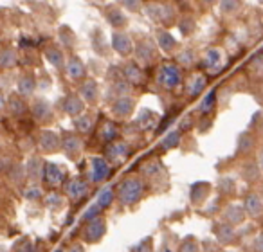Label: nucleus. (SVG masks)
Wrapping results in <instances>:
<instances>
[{
    "instance_id": "f257e3e1",
    "label": "nucleus",
    "mask_w": 263,
    "mask_h": 252,
    "mask_svg": "<svg viewBox=\"0 0 263 252\" xmlns=\"http://www.w3.org/2000/svg\"><path fill=\"white\" fill-rule=\"evenodd\" d=\"M116 197L123 207H134L144 197V182L137 177H128L119 184Z\"/></svg>"
},
{
    "instance_id": "f03ea898",
    "label": "nucleus",
    "mask_w": 263,
    "mask_h": 252,
    "mask_svg": "<svg viewBox=\"0 0 263 252\" xmlns=\"http://www.w3.org/2000/svg\"><path fill=\"white\" fill-rule=\"evenodd\" d=\"M157 83L164 90H175V88H179L182 85V70H180V67L173 62H164L159 67Z\"/></svg>"
},
{
    "instance_id": "7ed1b4c3",
    "label": "nucleus",
    "mask_w": 263,
    "mask_h": 252,
    "mask_svg": "<svg viewBox=\"0 0 263 252\" xmlns=\"http://www.w3.org/2000/svg\"><path fill=\"white\" fill-rule=\"evenodd\" d=\"M213 236H215L216 243L222 247H233L240 241V234H238L236 227L223 222V220L213 223Z\"/></svg>"
},
{
    "instance_id": "20e7f679",
    "label": "nucleus",
    "mask_w": 263,
    "mask_h": 252,
    "mask_svg": "<svg viewBox=\"0 0 263 252\" xmlns=\"http://www.w3.org/2000/svg\"><path fill=\"white\" fill-rule=\"evenodd\" d=\"M105 234H106V220L103 218V216H98V218L85 223L81 238H83L85 243L96 245L105 238Z\"/></svg>"
},
{
    "instance_id": "39448f33",
    "label": "nucleus",
    "mask_w": 263,
    "mask_h": 252,
    "mask_svg": "<svg viewBox=\"0 0 263 252\" xmlns=\"http://www.w3.org/2000/svg\"><path fill=\"white\" fill-rule=\"evenodd\" d=\"M112 173V166L106 159L103 157H92L90 159V173H88V179L92 184H101Z\"/></svg>"
},
{
    "instance_id": "423d86ee",
    "label": "nucleus",
    "mask_w": 263,
    "mask_h": 252,
    "mask_svg": "<svg viewBox=\"0 0 263 252\" xmlns=\"http://www.w3.org/2000/svg\"><path fill=\"white\" fill-rule=\"evenodd\" d=\"M245 215L251 220H259L263 216V197L256 191H249L241 200Z\"/></svg>"
},
{
    "instance_id": "0eeeda50",
    "label": "nucleus",
    "mask_w": 263,
    "mask_h": 252,
    "mask_svg": "<svg viewBox=\"0 0 263 252\" xmlns=\"http://www.w3.org/2000/svg\"><path fill=\"white\" fill-rule=\"evenodd\" d=\"M88 191H90V186H88L87 180H83L81 177H72L65 186L67 198H69L70 202H74V204L83 200V198L88 195Z\"/></svg>"
},
{
    "instance_id": "6e6552de",
    "label": "nucleus",
    "mask_w": 263,
    "mask_h": 252,
    "mask_svg": "<svg viewBox=\"0 0 263 252\" xmlns=\"http://www.w3.org/2000/svg\"><path fill=\"white\" fill-rule=\"evenodd\" d=\"M222 220L231 223V225L238 227V225H241V223H245V220H249V218H247V215H245L243 205L231 202V204H227L226 207L222 209Z\"/></svg>"
},
{
    "instance_id": "1a4fd4ad",
    "label": "nucleus",
    "mask_w": 263,
    "mask_h": 252,
    "mask_svg": "<svg viewBox=\"0 0 263 252\" xmlns=\"http://www.w3.org/2000/svg\"><path fill=\"white\" fill-rule=\"evenodd\" d=\"M134 108H136V99L130 98V95H124V98L114 99L112 106H110V112L117 119H128L134 113Z\"/></svg>"
},
{
    "instance_id": "9d476101",
    "label": "nucleus",
    "mask_w": 263,
    "mask_h": 252,
    "mask_svg": "<svg viewBox=\"0 0 263 252\" xmlns=\"http://www.w3.org/2000/svg\"><path fill=\"white\" fill-rule=\"evenodd\" d=\"M60 146H62V141H60L58 133L52 130H42L38 135V148L42 153H54Z\"/></svg>"
},
{
    "instance_id": "9b49d317",
    "label": "nucleus",
    "mask_w": 263,
    "mask_h": 252,
    "mask_svg": "<svg viewBox=\"0 0 263 252\" xmlns=\"http://www.w3.org/2000/svg\"><path fill=\"white\" fill-rule=\"evenodd\" d=\"M256 146H258V139H256L254 132L245 130V132H241L240 135H238V141H236V153L238 155L247 157V155H251L252 151L256 150Z\"/></svg>"
},
{
    "instance_id": "f8f14e48",
    "label": "nucleus",
    "mask_w": 263,
    "mask_h": 252,
    "mask_svg": "<svg viewBox=\"0 0 263 252\" xmlns=\"http://www.w3.org/2000/svg\"><path fill=\"white\" fill-rule=\"evenodd\" d=\"M65 173H63L62 166L54 164V162H45L44 164V182L51 187H58L63 184Z\"/></svg>"
},
{
    "instance_id": "ddd939ff",
    "label": "nucleus",
    "mask_w": 263,
    "mask_h": 252,
    "mask_svg": "<svg viewBox=\"0 0 263 252\" xmlns=\"http://www.w3.org/2000/svg\"><path fill=\"white\" fill-rule=\"evenodd\" d=\"M62 148L67 153V157L76 159V157H80L81 151H83V141H81V137H78L76 133L67 132V133H63Z\"/></svg>"
},
{
    "instance_id": "4468645a",
    "label": "nucleus",
    "mask_w": 263,
    "mask_h": 252,
    "mask_svg": "<svg viewBox=\"0 0 263 252\" xmlns=\"http://www.w3.org/2000/svg\"><path fill=\"white\" fill-rule=\"evenodd\" d=\"M130 155V146H128L124 141H114L106 146V157H108V162L110 164H117V162H123L124 159Z\"/></svg>"
},
{
    "instance_id": "2eb2a0df",
    "label": "nucleus",
    "mask_w": 263,
    "mask_h": 252,
    "mask_svg": "<svg viewBox=\"0 0 263 252\" xmlns=\"http://www.w3.org/2000/svg\"><path fill=\"white\" fill-rule=\"evenodd\" d=\"M211 189H213V186L209 182H195L193 186H191V189H190L191 204H193L195 207H200V205H204V202L208 200L209 195H211Z\"/></svg>"
},
{
    "instance_id": "dca6fc26",
    "label": "nucleus",
    "mask_w": 263,
    "mask_h": 252,
    "mask_svg": "<svg viewBox=\"0 0 263 252\" xmlns=\"http://www.w3.org/2000/svg\"><path fill=\"white\" fill-rule=\"evenodd\" d=\"M123 70V77L130 85H143L144 83V72L137 62H126L121 67Z\"/></svg>"
},
{
    "instance_id": "f3484780",
    "label": "nucleus",
    "mask_w": 263,
    "mask_h": 252,
    "mask_svg": "<svg viewBox=\"0 0 263 252\" xmlns=\"http://www.w3.org/2000/svg\"><path fill=\"white\" fill-rule=\"evenodd\" d=\"M85 72H87V69H85V63L81 62L78 56H70V58L65 62V76L69 77L70 81L83 80Z\"/></svg>"
},
{
    "instance_id": "a211bd4d",
    "label": "nucleus",
    "mask_w": 263,
    "mask_h": 252,
    "mask_svg": "<svg viewBox=\"0 0 263 252\" xmlns=\"http://www.w3.org/2000/svg\"><path fill=\"white\" fill-rule=\"evenodd\" d=\"M222 63H223V54L220 49L211 47L205 51L204 54V67L209 70L211 74H216L220 69H222Z\"/></svg>"
},
{
    "instance_id": "6ab92c4d",
    "label": "nucleus",
    "mask_w": 263,
    "mask_h": 252,
    "mask_svg": "<svg viewBox=\"0 0 263 252\" xmlns=\"http://www.w3.org/2000/svg\"><path fill=\"white\" fill-rule=\"evenodd\" d=\"M78 94H80V98L83 99L85 103H88V105H94V103H98V99H99L98 83H96L94 80H85L83 83L80 85V90H78Z\"/></svg>"
},
{
    "instance_id": "aec40b11",
    "label": "nucleus",
    "mask_w": 263,
    "mask_h": 252,
    "mask_svg": "<svg viewBox=\"0 0 263 252\" xmlns=\"http://www.w3.org/2000/svg\"><path fill=\"white\" fill-rule=\"evenodd\" d=\"M112 47L119 56H128L134 52V44H132L130 36L124 33H114L112 34Z\"/></svg>"
},
{
    "instance_id": "412c9836",
    "label": "nucleus",
    "mask_w": 263,
    "mask_h": 252,
    "mask_svg": "<svg viewBox=\"0 0 263 252\" xmlns=\"http://www.w3.org/2000/svg\"><path fill=\"white\" fill-rule=\"evenodd\" d=\"M24 171H26V179H29L34 184L44 179V164L38 157H31L24 166Z\"/></svg>"
},
{
    "instance_id": "4be33fe9",
    "label": "nucleus",
    "mask_w": 263,
    "mask_h": 252,
    "mask_svg": "<svg viewBox=\"0 0 263 252\" xmlns=\"http://www.w3.org/2000/svg\"><path fill=\"white\" fill-rule=\"evenodd\" d=\"M63 110H65V113H67V115H70V117L81 115V113H83V110H85L83 99H81L80 95H76V94H69L65 99H63Z\"/></svg>"
},
{
    "instance_id": "5701e85b",
    "label": "nucleus",
    "mask_w": 263,
    "mask_h": 252,
    "mask_svg": "<svg viewBox=\"0 0 263 252\" xmlns=\"http://www.w3.org/2000/svg\"><path fill=\"white\" fill-rule=\"evenodd\" d=\"M136 58L137 63H143V65H150L155 60V47L150 44V42H141L136 47Z\"/></svg>"
},
{
    "instance_id": "b1692460",
    "label": "nucleus",
    "mask_w": 263,
    "mask_h": 252,
    "mask_svg": "<svg viewBox=\"0 0 263 252\" xmlns=\"http://www.w3.org/2000/svg\"><path fill=\"white\" fill-rule=\"evenodd\" d=\"M31 112H33L34 119L40 121V123H45V121H49L52 117V108L45 99H36L33 103V106H31Z\"/></svg>"
},
{
    "instance_id": "393cba45",
    "label": "nucleus",
    "mask_w": 263,
    "mask_h": 252,
    "mask_svg": "<svg viewBox=\"0 0 263 252\" xmlns=\"http://www.w3.org/2000/svg\"><path fill=\"white\" fill-rule=\"evenodd\" d=\"M141 173H143V177H146L148 180H152V182H157V180L164 179L166 169H164V166H162V162L154 161V162L144 164L143 169H141Z\"/></svg>"
},
{
    "instance_id": "a878e982",
    "label": "nucleus",
    "mask_w": 263,
    "mask_h": 252,
    "mask_svg": "<svg viewBox=\"0 0 263 252\" xmlns=\"http://www.w3.org/2000/svg\"><path fill=\"white\" fill-rule=\"evenodd\" d=\"M205 85H208V80H205L204 74H195V76H191L186 83L187 95H190V98H198V95L205 90Z\"/></svg>"
},
{
    "instance_id": "bb28decb",
    "label": "nucleus",
    "mask_w": 263,
    "mask_h": 252,
    "mask_svg": "<svg viewBox=\"0 0 263 252\" xmlns=\"http://www.w3.org/2000/svg\"><path fill=\"white\" fill-rule=\"evenodd\" d=\"M216 189H218V193L222 195V197L233 198V197H236V193H238V184L233 177H222V179L218 180V184H216Z\"/></svg>"
},
{
    "instance_id": "cd10ccee",
    "label": "nucleus",
    "mask_w": 263,
    "mask_h": 252,
    "mask_svg": "<svg viewBox=\"0 0 263 252\" xmlns=\"http://www.w3.org/2000/svg\"><path fill=\"white\" fill-rule=\"evenodd\" d=\"M148 13H150L152 18L159 20V22L162 24H168L170 20L173 18V9L170 8V6H148Z\"/></svg>"
},
{
    "instance_id": "c85d7f7f",
    "label": "nucleus",
    "mask_w": 263,
    "mask_h": 252,
    "mask_svg": "<svg viewBox=\"0 0 263 252\" xmlns=\"http://www.w3.org/2000/svg\"><path fill=\"white\" fill-rule=\"evenodd\" d=\"M261 175H263V171H261V168H259L258 161H256V162L254 161L247 162V164L241 168V177H243V180H245V182H249V184L258 182Z\"/></svg>"
},
{
    "instance_id": "c756f323",
    "label": "nucleus",
    "mask_w": 263,
    "mask_h": 252,
    "mask_svg": "<svg viewBox=\"0 0 263 252\" xmlns=\"http://www.w3.org/2000/svg\"><path fill=\"white\" fill-rule=\"evenodd\" d=\"M18 95H22V98H31V95L34 94V90H36V80H34L31 74H26V76H22L18 80Z\"/></svg>"
},
{
    "instance_id": "7c9ffc66",
    "label": "nucleus",
    "mask_w": 263,
    "mask_h": 252,
    "mask_svg": "<svg viewBox=\"0 0 263 252\" xmlns=\"http://www.w3.org/2000/svg\"><path fill=\"white\" fill-rule=\"evenodd\" d=\"M99 137L108 144L114 143V141H117L119 130H117L116 123H114V121H105V123L101 124V128H99Z\"/></svg>"
},
{
    "instance_id": "2f4dec72",
    "label": "nucleus",
    "mask_w": 263,
    "mask_h": 252,
    "mask_svg": "<svg viewBox=\"0 0 263 252\" xmlns=\"http://www.w3.org/2000/svg\"><path fill=\"white\" fill-rule=\"evenodd\" d=\"M6 108L9 110V113H11L13 117H20L27 112V105L22 95H11V98L8 99V106H6Z\"/></svg>"
},
{
    "instance_id": "473e14b6",
    "label": "nucleus",
    "mask_w": 263,
    "mask_h": 252,
    "mask_svg": "<svg viewBox=\"0 0 263 252\" xmlns=\"http://www.w3.org/2000/svg\"><path fill=\"white\" fill-rule=\"evenodd\" d=\"M155 36H157L159 47H161L164 52H173V51H175L177 40H175V36H173L172 33H168V31H159Z\"/></svg>"
},
{
    "instance_id": "72a5a7b5",
    "label": "nucleus",
    "mask_w": 263,
    "mask_h": 252,
    "mask_svg": "<svg viewBox=\"0 0 263 252\" xmlns=\"http://www.w3.org/2000/svg\"><path fill=\"white\" fill-rule=\"evenodd\" d=\"M114 198H116V191H114V187L112 186H105V187H101V189H99L98 197H96V204H98L101 209H106V207H110V205H112Z\"/></svg>"
},
{
    "instance_id": "f704fd0d",
    "label": "nucleus",
    "mask_w": 263,
    "mask_h": 252,
    "mask_svg": "<svg viewBox=\"0 0 263 252\" xmlns=\"http://www.w3.org/2000/svg\"><path fill=\"white\" fill-rule=\"evenodd\" d=\"M180 139H182V133L180 130H170V132L164 133V137L161 139V148L162 150H173L180 144Z\"/></svg>"
},
{
    "instance_id": "c9c22d12",
    "label": "nucleus",
    "mask_w": 263,
    "mask_h": 252,
    "mask_svg": "<svg viewBox=\"0 0 263 252\" xmlns=\"http://www.w3.org/2000/svg\"><path fill=\"white\" fill-rule=\"evenodd\" d=\"M215 108H216V92L209 90L208 94L200 99V103H198V112H200L202 115H208V113H211Z\"/></svg>"
},
{
    "instance_id": "e433bc0d",
    "label": "nucleus",
    "mask_w": 263,
    "mask_h": 252,
    "mask_svg": "<svg viewBox=\"0 0 263 252\" xmlns=\"http://www.w3.org/2000/svg\"><path fill=\"white\" fill-rule=\"evenodd\" d=\"M241 8V0H220L218 2V9L222 15L226 16H233L240 11Z\"/></svg>"
},
{
    "instance_id": "4c0bfd02",
    "label": "nucleus",
    "mask_w": 263,
    "mask_h": 252,
    "mask_svg": "<svg viewBox=\"0 0 263 252\" xmlns=\"http://www.w3.org/2000/svg\"><path fill=\"white\" fill-rule=\"evenodd\" d=\"M45 58H47L49 63H51L52 67H56V69H63V67H65V58H63V52L60 51V49L49 47L47 51H45Z\"/></svg>"
},
{
    "instance_id": "58836bf2",
    "label": "nucleus",
    "mask_w": 263,
    "mask_h": 252,
    "mask_svg": "<svg viewBox=\"0 0 263 252\" xmlns=\"http://www.w3.org/2000/svg\"><path fill=\"white\" fill-rule=\"evenodd\" d=\"M92 117L90 115H87V113H81V115H78L76 119H74V128L78 130V132H81V133H88L90 132V128H92Z\"/></svg>"
},
{
    "instance_id": "ea45409f",
    "label": "nucleus",
    "mask_w": 263,
    "mask_h": 252,
    "mask_svg": "<svg viewBox=\"0 0 263 252\" xmlns=\"http://www.w3.org/2000/svg\"><path fill=\"white\" fill-rule=\"evenodd\" d=\"M16 65V52L13 49H4L0 51V67L2 69H11Z\"/></svg>"
},
{
    "instance_id": "a19ab883",
    "label": "nucleus",
    "mask_w": 263,
    "mask_h": 252,
    "mask_svg": "<svg viewBox=\"0 0 263 252\" xmlns=\"http://www.w3.org/2000/svg\"><path fill=\"white\" fill-rule=\"evenodd\" d=\"M177 252H202V243L195 236H187L186 240L180 243Z\"/></svg>"
},
{
    "instance_id": "79ce46f5",
    "label": "nucleus",
    "mask_w": 263,
    "mask_h": 252,
    "mask_svg": "<svg viewBox=\"0 0 263 252\" xmlns=\"http://www.w3.org/2000/svg\"><path fill=\"white\" fill-rule=\"evenodd\" d=\"M139 124L143 126L144 130L154 128V126H157V115H155L152 110L144 108L143 112H141V115H139Z\"/></svg>"
},
{
    "instance_id": "37998d69",
    "label": "nucleus",
    "mask_w": 263,
    "mask_h": 252,
    "mask_svg": "<svg viewBox=\"0 0 263 252\" xmlns=\"http://www.w3.org/2000/svg\"><path fill=\"white\" fill-rule=\"evenodd\" d=\"M42 197H44V189L38 184H31L24 189V198L29 202H38L42 200Z\"/></svg>"
},
{
    "instance_id": "c03bdc74",
    "label": "nucleus",
    "mask_w": 263,
    "mask_h": 252,
    "mask_svg": "<svg viewBox=\"0 0 263 252\" xmlns=\"http://www.w3.org/2000/svg\"><path fill=\"white\" fill-rule=\"evenodd\" d=\"M177 62H179V65H182V67H191V65H195V62H197V54H195L191 49H184V51L177 56Z\"/></svg>"
},
{
    "instance_id": "a18cd8bd",
    "label": "nucleus",
    "mask_w": 263,
    "mask_h": 252,
    "mask_svg": "<svg viewBox=\"0 0 263 252\" xmlns=\"http://www.w3.org/2000/svg\"><path fill=\"white\" fill-rule=\"evenodd\" d=\"M45 205H47L49 209H62L63 205H65V198L62 197V195L58 193H49L47 197H45Z\"/></svg>"
},
{
    "instance_id": "49530a36",
    "label": "nucleus",
    "mask_w": 263,
    "mask_h": 252,
    "mask_svg": "<svg viewBox=\"0 0 263 252\" xmlns=\"http://www.w3.org/2000/svg\"><path fill=\"white\" fill-rule=\"evenodd\" d=\"M106 16H108L110 24H112L114 27H121V26H124V24H126V18H124L123 11H121V9H117V8L110 9V11L106 13Z\"/></svg>"
},
{
    "instance_id": "de8ad7c7",
    "label": "nucleus",
    "mask_w": 263,
    "mask_h": 252,
    "mask_svg": "<svg viewBox=\"0 0 263 252\" xmlns=\"http://www.w3.org/2000/svg\"><path fill=\"white\" fill-rule=\"evenodd\" d=\"M11 252H34L31 238H20V240H16L11 248Z\"/></svg>"
},
{
    "instance_id": "09e8293b",
    "label": "nucleus",
    "mask_w": 263,
    "mask_h": 252,
    "mask_svg": "<svg viewBox=\"0 0 263 252\" xmlns=\"http://www.w3.org/2000/svg\"><path fill=\"white\" fill-rule=\"evenodd\" d=\"M101 211H103V209L99 207L98 204L88 205V207L83 211V215H81V220H83L85 223L90 222V220H94V218H98V216H101Z\"/></svg>"
},
{
    "instance_id": "8fccbe9b",
    "label": "nucleus",
    "mask_w": 263,
    "mask_h": 252,
    "mask_svg": "<svg viewBox=\"0 0 263 252\" xmlns=\"http://www.w3.org/2000/svg\"><path fill=\"white\" fill-rule=\"evenodd\" d=\"M132 252H154V240H152V236L141 240L136 247L132 248Z\"/></svg>"
},
{
    "instance_id": "3c124183",
    "label": "nucleus",
    "mask_w": 263,
    "mask_h": 252,
    "mask_svg": "<svg viewBox=\"0 0 263 252\" xmlns=\"http://www.w3.org/2000/svg\"><path fill=\"white\" fill-rule=\"evenodd\" d=\"M252 248L254 252H263V229H259L252 238Z\"/></svg>"
},
{
    "instance_id": "603ef678",
    "label": "nucleus",
    "mask_w": 263,
    "mask_h": 252,
    "mask_svg": "<svg viewBox=\"0 0 263 252\" xmlns=\"http://www.w3.org/2000/svg\"><path fill=\"white\" fill-rule=\"evenodd\" d=\"M121 2L128 11H139L141 9V0H121Z\"/></svg>"
},
{
    "instance_id": "864d4df0",
    "label": "nucleus",
    "mask_w": 263,
    "mask_h": 252,
    "mask_svg": "<svg viewBox=\"0 0 263 252\" xmlns=\"http://www.w3.org/2000/svg\"><path fill=\"white\" fill-rule=\"evenodd\" d=\"M67 252H87V250H85V247L81 243H74V245H70V248Z\"/></svg>"
},
{
    "instance_id": "5fc2aeb1",
    "label": "nucleus",
    "mask_w": 263,
    "mask_h": 252,
    "mask_svg": "<svg viewBox=\"0 0 263 252\" xmlns=\"http://www.w3.org/2000/svg\"><path fill=\"white\" fill-rule=\"evenodd\" d=\"M6 106H8V99L4 98V94H2V92H0V112H2Z\"/></svg>"
},
{
    "instance_id": "6e6d98bb",
    "label": "nucleus",
    "mask_w": 263,
    "mask_h": 252,
    "mask_svg": "<svg viewBox=\"0 0 263 252\" xmlns=\"http://www.w3.org/2000/svg\"><path fill=\"white\" fill-rule=\"evenodd\" d=\"M258 164H259V168H261V171H263V148L259 150V153H258Z\"/></svg>"
},
{
    "instance_id": "4d7b16f0",
    "label": "nucleus",
    "mask_w": 263,
    "mask_h": 252,
    "mask_svg": "<svg viewBox=\"0 0 263 252\" xmlns=\"http://www.w3.org/2000/svg\"><path fill=\"white\" fill-rule=\"evenodd\" d=\"M4 168H6V164H4V159L0 157V173L4 171Z\"/></svg>"
},
{
    "instance_id": "13d9d810",
    "label": "nucleus",
    "mask_w": 263,
    "mask_h": 252,
    "mask_svg": "<svg viewBox=\"0 0 263 252\" xmlns=\"http://www.w3.org/2000/svg\"><path fill=\"white\" fill-rule=\"evenodd\" d=\"M202 2H204V4H209V6H211V4H215L216 0H202Z\"/></svg>"
},
{
    "instance_id": "bf43d9fd",
    "label": "nucleus",
    "mask_w": 263,
    "mask_h": 252,
    "mask_svg": "<svg viewBox=\"0 0 263 252\" xmlns=\"http://www.w3.org/2000/svg\"><path fill=\"white\" fill-rule=\"evenodd\" d=\"M159 252H172V250H170L168 247H162V248H161V250H159Z\"/></svg>"
},
{
    "instance_id": "052dcab7",
    "label": "nucleus",
    "mask_w": 263,
    "mask_h": 252,
    "mask_svg": "<svg viewBox=\"0 0 263 252\" xmlns=\"http://www.w3.org/2000/svg\"><path fill=\"white\" fill-rule=\"evenodd\" d=\"M54 252H65V250H63V248H56Z\"/></svg>"
},
{
    "instance_id": "680f3d73",
    "label": "nucleus",
    "mask_w": 263,
    "mask_h": 252,
    "mask_svg": "<svg viewBox=\"0 0 263 252\" xmlns=\"http://www.w3.org/2000/svg\"><path fill=\"white\" fill-rule=\"evenodd\" d=\"M222 252H233V250H222Z\"/></svg>"
}]
</instances>
